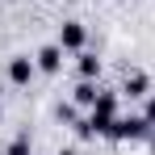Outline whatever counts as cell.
Instances as JSON below:
<instances>
[{"label": "cell", "mask_w": 155, "mask_h": 155, "mask_svg": "<svg viewBox=\"0 0 155 155\" xmlns=\"http://www.w3.org/2000/svg\"><path fill=\"white\" fill-rule=\"evenodd\" d=\"M84 42H88V29H84V21H63L59 25V46L63 51H84Z\"/></svg>", "instance_id": "obj_3"}, {"label": "cell", "mask_w": 155, "mask_h": 155, "mask_svg": "<svg viewBox=\"0 0 155 155\" xmlns=\"http://www.w3.org/2000/svg\"><path fill=\"white\" fill-rule=\"evenodd\" d=\"M0 122H4V109H0Z\"/></svg>", "instance_id": "obj_14"}, {"label": "cell", "mask_w": 155, "mask_h": 155, "mask_svg": "<svg viewBox=\"0 0 155 155\" xmlns=\"http://www.w3.org/2000/svg\"><path fill=\"white\" fill-rule=\"evenodd\" d=\"M59 155H76V151H71V147H63V151H59Z\"/></svg>", "instance_id": "obj_12"}, {"label": "cell", "mask_w": 155, "mask_h": 155, "mask_svg": "<svg viewBox=\"0 0 155 155\" xmlns=\"http://www.w3.org/2000/svg\"><path fill=\"white\" fill-rule=\"evenodd\" d=\"M122 92H126V97H151V80L143 76V71H134V76H126Z\"/></svg>", "instance_id": "obj_7"}, {"label": "cell", "mask_w": 155, "mask_h": 155, "mask_svg": "<svg viewBox=\"0 0 155 155\" xmlns=\"http://www.w3.org/2000/svg\"><path fill=\"white\" fill-rule=\"evenodd\" d=\"M63 46H59V42H51V46H42V51L34 54V63H38V71H42V76H59V71H63Z\"/></svg>", "instance_id": "obj_4"}, {"label": "cell", "mask_w": 155, "mask_h": 155, "mask_svg": "<svg viewBox=\"0 0 155 155\" xmlns=\"http://www.w3.org/2000/svg\"><path fill=\"white\" fill-rule=\"evenodd\" d=\"M147 134H151V122L147 117H117L113 130H109V138H117V143H138Z\"/></svg>", "instance_id": "obj_1"}, {"label": "cell", "mask_w": 155, "mask_h": 155, "mask_svg": "<svg viewBox=\"0 0 155 155\" xmlns=\"http://www.w3.org/2000/svg\"><path fill=\"white\" fill-rule=\"evenodd\" d=\"M97 97H101L97 80H80V84H76V92H71V101H76L80 109H92V105H97Z\"/></svg>", "instance_id": "obj_5"}, {"label": "cell", "mask_w": 155, "mask_h": 155, "mask_svg": "<svg viewBox=\"0 0 155 155\" xmlns=\"http://www.w3.org/2000/svg\"><path fill=\"white\" fill-rule=\"evenodd\" d=\"M8 155H34V147H29V134H17V138L8 143Z\"/></svg>", "instance_id": "obj_9"}, {"label": "cell", "mask_w": 155, "mask_h": 155, "mask_svg": "<svg viewBox=\"0 0 155 155\" xmlns=\"http://www.w3.org/2000/svg\"><path fill=\"white\" fill-rule=\"evenodd\" d=\"M92 113H105V117H117V92H101L97 105H92Z\"/></svg>", "instance_id": "obj_8"}, {"label": "cell", "mask_w": 155, "mask_h": 155, "mask_svg": "<svg viewBox=\"0 0 155 155\" xmlns=\"http://www.w3.org/2000/svg\"><path fill=\"white\" fill-rule=\"evenodd\" d=\"M147 143H151V151H155V126H151V134H147Z\"/></svg>", "instance_id": "obj_11"}, {"label": "cell", "mask_w": 155, "mask_h": 155, "mask_svg": "<svg viewBox=\"0 0 155 155\" xmlns=\"http://www.w3.org/2000/svg\"><path fill=\"white\" fill-rule=\"evenodd\" d=\"M76 71H80V80H97V76H101V59L88 54V51H80L76 54Z\"/></svg>", "instance_id": "obj_6"}, {"label": "cell", "mask_w": 155, "mask_h": 155, "mask_svg": "<svg viewBox=\"0 0 155 155\" xmlns=\"http://www.w3.org/2000/svg\"><path fill=\"white\" fill-rule=\"evenodd\" d=\"M0 92H4V76H0Z\"/></svg>", "instance_id": "obj_13"}, {"label": "cell", "mask_w": 155, "mask_h": 155, "mask_svg": "<svg viewBox=\"0 0 155 155\" xmlns=\"http://www.w3.org/2000/svg\"><path fill=\"white\" fill-rule=\"evenodd\" d=\"M34 76H38V63H34L29 54H13V59H8V80H13L17 88H29Z\"/></svg>", "instance_id": "obj_2"}, {"label": "cell", "mask_w": 155, "mask_h": 155, "mask_svg": "<svg viewBox=\"0 0 155 155\" xmlns=\"http://www.w3.org/2000/svg\"><path fill=\"white\" fill-rule=\"evenodd\" d=\"M143 117H147V122H151V126H155V92H151V97H147V109H143Z\"/></svg>", "instance_id": "obj_10"}]
</instances>
